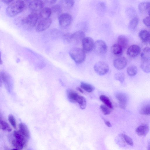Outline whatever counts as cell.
Wrapping results in <instances>:
<instances>
[{
    "label": "cell",
    "instance_id": "obj_46",
    "mask_svg": "<svg viewBox=\"0 0 150 150\" xmlns=\"http://www.w3.org/2000/svg\"><path fill=\"white\" fill-rule=\"evenodd\" d=\"M77 90L79 91H80L81 93H83V92L82 90L79 87H77Z\"/></svg>",
    "mask_w": 150,
    "mask_h": 150
},
{
    "label": "cell",
    "instance_id": "obj_4",
    "mask_svg": "<svg viewBox=\"0 0 150 150\" xmlns=\"http://www.w3.org/2000/svg\"><path fill=\"white\" fill-rule=\"evenodd\" d=\"M85 53L83 49L77 47L72 48L69 52L71 58L76 63L79 64L82 63L85 60Z\"/></svg>",
    "mask_w": 150,
    "mask_h": 150
},
{
    "label": "cell",
    "instance_id": "obj_32",
    "mask_svg": "<svg viewBox=\"0 0 150 150\" xmlns=\"http://www.w3.org/2000/svg\"><path fill=\"white\" fill-rule=\"evenodd\" d=\"M52 11V14H54L56 16H59L61 14L62 11V9L59 5H57L52 6L51 8Z\"/></svg>",
    "mask_w": 150,
    "mask_h": 150
},
{
    "label": "cell",
    "instance_id": "obj_12",
    "mask_svg": "<svg viewBox=\"0 0 150 150\" xmlns=\"http://www.w3.org/2000/svg\"><path fill=\"white\" fill-rule=\"evenodd\" d=\"M0 83L1 82L5 84L7 88H9L12 82V78L7 72L2 71L0 72Z\"/></svg>",
    "mask_w": 150,
    "mask_h": 150
},
{
    "label": "cell",
    "instance_id": "obj_37",
    "mask_svg": "<svg viewBox=\"0 0 150 150\" xmlns=\"http://www.w3.org/2000/svg\"><path fill=\"white\" fill-rule=\"evenodd\" d=\"M114 77L117 80L122 83H123L124 81L125 76L123 73H117L115 74Z\"/></svg>",
    "mask_w": 150,
    "mask_h": 150
},
{
    "label": "cell",
    "instance_id": "obj_6",
    "mask_svg": "<svg viewBox=\"0 0 150 150\" xmlns=\"http://www.w3.org/2000/svg\"><path fill=\"white\" fill-rule=\"evenodd\" d=\"M94 69L97 74L103 76L108 72L109 67L106 62L103 61H99L95 64Z\"/></svg>",
    "mask_w": 150,
    "mask_h": 150
},
{
    "label": "cell",
    "instance_id": "obj_41",
    "mask_svg": "<svg viewBox=\"0 0 150 150\" xmlns=\"http://www.w3.org/2000/svg\"><path fill=\"white\" fill-rule=\"evenodd\" d=\"M98 7L102 9H104L106 7V6L105 3L103 2H100L98 4Z\"/></svg>",
    "mask_w": 150,
    "mask_h": 150
},
{
    "label": "cell",
    "instance_id": "obj_3",
    "mask_svg": "<svg viewBox=\"0 0 150 150\" xmlns=\"http://www.w3.org/2000/svg\"><path fill=\"white\" fill-rule=\"evenodd\" d=\"M67 96L68 100L71 102L78 103L81 109H84L86 108V102L83 97L78 95L76 92L71 90L68 91Z\"/></svg>",
    "mask_w": 150,
    "mask_h": 150
},
{
    "label": "cell",
    "instance_id": "obj_17",
    "mask_svg": "<svg viewBox=\"0 0 150 150\" xmlns=\"http://www.w3.org/2000/svg\"><path fill=\"white\" fill-rule=\"evenodd\" d=\"M74 3V0H60L59 4L62 9L69 10L73 6Z\"/></svg>",
    "mask_w": 150,
    "mask_h": 150
},
{
    "label": "cell",
    "instance_id": "obj_25",
    "mask_svg": "<svg viewBox=\"0 0 150 150\" xmlns=\"http://www.w3.org/2000/svg\"><path fill=\"white\" fill-rule=\"evenodd\" d=\"M19 131L27 138L30 136L29 132L26 125L23 123H21L19 124Z\"/></svg>",
    "mask_w": 150,
    "mask_h": 150
},
{
    "label": "cell",
    "instance_id": "obj_18",
    "mask_svg": "<svg viewBox=\"0 0 150 150\" xmlns=\"http://www.w3.org/2000/svg\"><path fill=\"white\" fill-rule=\"evenodd\" d=\"M139 36L144 43H147L150 41V32L147 30H140L139 33Z\"/></svg>",
    "mask_w": 150,
    "mask_h": 150
},
{
    "label": "cell",
    "instance_id": "obj_45",
    "mask_svg": "<svg viewBox=\"0 0 150 150\" xmlns=\"http://www.w3.org/2000/svg\"><path fill=\"white\" fill-rule=\"evenodd\" d=\"M105 124L107 126L109 127H111V125L110 122L108 121H105Z\"/></svg>",
    "mask_w": 150,
    "mask_h": 150
},
{
    "label": "cell",
    "instance_id": "obj_38",
    "mask_svg": "<svg viewBox=\"0 0 150 150\" xmlns=\"http://www.w3.org/2000/svg\"><path fill=\"white\" fill-rule=\"evenodd\" d=\"M72 34L67 33L64 34L63 36L64 41L67 43H70L72 42Z\"/></svg>",
    "mask_w": 150,
    "mask_h": 150
},
{
    "label": "cell",
    "instance_id": "obj_11",
    "mask_svg": "<svg viewBox=\"0 0 150 150\" xmlns=\"http://www.w3.org/2000/svg\"><path fill=\"white\" fill-rule=\"evenodd\" d=\"M127 60L124 57H121L115 59L113 61V65L118 70H121L124 68L127 64Z\"/></svg>",
    "mask_w": 150,
    "mask_h": 150
},
{
    "label": "cell",
    "instance_id": "obj_49",
    "mask_svg": "<svg viewBox=\"0 0 150 150\" xmlns=\"http://www.w3.org/2000/svg\"><path fill=\"white\" fill-rule=\"evenodd\" d=\"M149 44H150V41H149Z\"/></svg>",
    "mask_w": 150,
    "mask_h": 150
},
{
    "label": "cell",
    "instance_id": "obj_2",
    "mask_svg": "<svg viewBox=\"0 0 150 150\" xmlns=\"http://www.w3.org/2000/svg\"><path fill=\"white\" fill-rule=\"evenodd\" d=\"M38 17L36 13L33 12L23 18L21 20V24L25 29L31 30L36 25Z\"/></svg>",
    "mask_w": 150,
    "mask_h": 150
},
{
    "label": "cell",
    "instance_id": "obj_30",
    "mask_svg": "<svg viewBox=\"0 0 150 150\" xmlns=\"http://www.w3.org/2000/svg\"><path fill=\"white\" fill-rule=\"evenodd\" d=\"M100 99L105 105L110 108H112L113 106L111 102L107 96L102 95L100 96Z\"/></svg>",
    "mask_w": 150,
    "mask_h": 150
},
{
    "label": "cell",
    "instance_id": "obj_8",
    "mask_svg": "<svg viewBox=\"0 0 150 150\" xmlns=\"http://www.w3.org/2000/svg\"><path fill=\"white\" fill-rule=\"evenodd\" d=\"M52 23V20L50 18L41 19L36 25L35 30L38 32L43 31L48 28Z\"/></svg>",
    "mask_w": 150,
    "mask_h": 150
},
{
    "label": "cell",
    "instance_id": "obj_48",
    "mask_svg": "<svg viewBox=\"0 0 150 150\" xmlns=\"http://www.w3.org/2000/svg\"><path fill=\"white\" fill-rule=\"evenodd\" d=\"M148 13L149 16H150V10L149 11V12H148Z\"/></svg>",
    "mask_w": 150,
    "mask_h": 150
},
{
    "label": "cell",
    "instance_id": "obj_1",
    "mask_svg": "<svg viewBox=\"0 0 150 150\" xmlns=\"http://www.w3.org/2000/svg\"><path fill=\"white\" fill-rule=\"evenodd\" d=\"M25 5L20 0H18L11 4L6 9L7 15L13 17L21 12L24 9Z\"/></svg>",
    "mask_w": 150,
    "mask_h": 150
},
{
    "label": "cell",
    "instance_id": "obj_5",
    "mask_svg": "<svg viewBox=\"0 0 150 150\" xmlns=\"http://www.w3.org/2000/svg\"><path fill=\"white\" fill-rule=\"evenodd\" d=\"M59 25L62 28L68 27L72 21V17L69 13H64L60 14L58 17Z\"/></svg>",
    "mask_w": 150,
    "mask_h": 150
},
{
    "label": "cell",
    "instance_id": "obj_47",
    "mask_svg": "<svg viewBox=\"0 0 150 150\" xmlns=\"http://www.w3.org/2000/svg\"><path fill=\"white\" fill-rule=\"evenodd\" d=\"M147 149L148 150H150V141L148 143Z\"/></svg>",
    "mask_w": 150,
    "mask_h": 150
},
{
    "label": "cell",
    "instance_id": "obj_14",
    "mask_svg": "<svg viewBox=\"0 0 150 150\" xmlns=\"http://www.w3.org/2000/svg\"><path fill=\"white\" fill-rule=\"evenodd\" d=\"M115 96L118 101L120 107L122 108H125L128 101L126 95L124 93L119 92L116 93Z\"/></svg>",
    "mask_w": 150,
    "mask_h": 150
},
{
    "label": "cell",
    "instance_id": "obj_31",
    "mask_svg": "<svg viewBox=\"0 0 150 150\" xmlns=\"http://www.w3.org/2000/svg\"><path fill=\"white\" fill-rule=\"evenodd\" d=\"M139 22L138 18L136 17H135L132 18L130 21L128 28L130 30H133L137 26Z\"/></svg>",
    "mask_w": 150,
    "mask_h": 150
},
{
    "label": "cell",
    "instance_id": "obj_27",
    "mask_svg": "<svg viewBox=\"0 0 150 150\" xmlns=\"http://www.w3.org/2000/svg\"><path fill=\"white\" fill-rule=\"evenodd\" d=\"M139 112L142 115H150V103L142 106L139 110Z\"/></svg>",
    "mask_w": 150,
    "mask_h": 150
},
{
    "label": "cell",
    "instance_id": "obj_26",
    "mask_svg": "<svg viewBox=\"0 0 150 150\" xmlns=\"http://www.w3.org/2000/svg\"><path fill=\"white\" fill-rule=\"evenodd\" d=\"M141 57L142 60L150 59V48L149 47H145L142 50Z\"/></svg>",
    "mask_w": 150,
    "mask_h": 150
},
{
    "label": "cell",
    "instance_id": "obj_13",
    "mask_svg": "<svg viewBox=\"0 0 150 150\" xmlns=\"http://www.w3.org/2000/svg\"><path fill=\"white\" fill-rule=\"evenodd\" d=\"M141 50V48L139 46L132 45L128 48L127 54V55L130 57H135L140 53Z\"/></svg>",
    "mask_w": 150,
    "mask_h": 150
},
{
    "label": "cell",
    "instance_id": "obj_42",
    "mask_svg": "<svg viewBox=\"0 0 150 150\" xmlns=\"http://www.w3.org/2000/svg\"><path fill=\"white\" fill-rule=\"evenodd\" d=\"M2 2L6 4H9L12 2L14 0H1Z\"/></svg>",
    "mask_w": 150,
    "mask_h": 150
},
{
    "label": "cell",
    "instance_id": "obj_23",
    "mask_svg": "<svg viewBox=\"0 0 150 150\" xmlns=\"http://www.w3.org/2000/svg\"><path fill=\"white\" fill-rule=\"evenodd\" d=\"M138 8L142 13H148L150 10V2H142L138 5Z\"/></svg>",
    "mask_w": 150,
    "mask_h": 150
},
{
    "label": "cell",
    "instance_id": "obj_28",
    "mask_svg": "<svg viewBox=\"0 0 150 150\" xmlns=\"http://www.w3.org/2000/svg\"><path fill=\"white\" fill-rule=\"evenodd\" d=\"M137 70V67L136 66L132 65L127 67V71L129 76H133L136 74Z\"/></svg>",
    "mask_w": 150,
    "mask_h": 150
},
{
    "label": "cell",
    "instance_id": "obj_40",
    "mask_svg": "<svg viewBox=\"0 0 150 150\" xmlns=\"http://www.w3.org/2000/svg\"><path fill=\"white\" fill-rule=\"evenodd\" d=\"M143 22L146 26L150 28V16L144 18L143 20Z\"/></svg>",
    "mask_w": 150,
    "mask_h": 150
},
{
    "label": "cell",
    "instance_id": "obj_9",
    "mask_svg": "<svg viewBox=\"0 0 150 150\" xmlns=\"http://www.w3.org/2000/svg\"><path fill=\"white\" fill-rule=\"evenodd\" d=\"M83 49L85 52H89L93 49L95 42L90 37H85L82 41Z\"/></svg>",
    "mask_w": 150,
    "mask_h": 150
},
{
    "label": "cell",
    "instance_id": "obj_33",
    "mask_svg": "<svg viewBox=\"0 0 150 150\" xmlns=\"http://www.w3.org/2000/svg\"><path fill=\"white\" fill-rule=\"evenodd\" d=\"M12 143L13 147L18 150L22 149L25 146L22 143L16 139L13 140Z\"/></svg>",
    "mask_w": 150,
    "mask_h": 150
},
{
    "label": "cell",
    "instance_id": "obj_19",
    "mask_svg": "<svg viewBox=\"0 0 150 150\" xmlns=\"http://www.w3.org/2000/svg\"><path fill=\"white\" fill-rule=\"evenodd\" d=\"M13 135L15 139L22 143L25 146L26 145L28 138L23 134L19 130L14 131Z\"/></svg>",
    "mask_w": 150,
    "mask_h": 150
},
{
    "label": "cell",
    "instance_id": "obj_24",
    "mask_svg": "<svg viewBox=\"0 0 150 150\" xmlns=\"http://www.w3.org/2000/svg\"><path fill=\"white\" fill-rule=\"evenodd\" d=\"M140 67L142 70L145 72H150V59L142 60Z\"/></svg>",
    "mask_w": 150,
    "mask_h": 150
},
{
    "label": "cell",
    "instance_id": "obj_44",
    "mask_svg": "<svg viewBox=\"0 0 150 150\" xmlns=\"http://www.w3.org/2000/svg\"><path fill=\"white\" fill-rule=\"evenodd\" d=\"M46 1L48 4H52L55 2L57 0H45Z\"/></svg>",
    "mask_w": 150,
    "mask_h": 150
},
{
    "label": "cell",
    "instance_id": "obj_20",
    "mask_svg": "<svg viewBox=\"0 0 150 150\" xmlns=\"http://www.w3.org/2000/svg\"><path fill=\"white\" fill-rule=\"evenodd\" d=\"M52 15L51 9L48 7L43 8L40 10L39 17L42 19L49 18Z\"/></svg>",
    "mask_w": 150,
    "mask_h": 150
},
{
    "label": "cell",
    "instance_id": "obj_15",
    "mask_svg": "<svg viewBox=\"0 0 150 150\" xmlns=\"http://www.w3.org/2000/svg\"><path fill=\"white\" fill-rule=\"evenodd\" d=\"M84 33L82 30L77 31L71 35L72 42L76 43L82 42L85 37Z\"/></svg>",
    "mask_w": 150,
    "mask_h": 150
},
{
    "label": "cell",
    "instance_id": "obj_34",
    "mask_svg": "<svg viewBox=\"0 0 150 150\" xmlns=\"http://www.w3.org/2000/svg\"><path fill=\"white\" fill-rule=\"evenodd\" d=\"M121 136L123 141L126 143L131 146L133 145V141L130 137L125 134H122Z\"/></svg>",
    "mask_w": 150,
    "mask_h": 150
},
{
    "label": "cell",
    "instance_id": "obj_21",
    "mask_svg": "<svg viewBox=\"0 0 150 150\" xmlns=\"http://www.w3.org/2000/svg\"><path fill=\"white\" fill-rule=\"evenodd\" d=\"M117 42L122 48L125 49L127 47L128 44V40L127 38L123 35L119 36L117 39Z\"/></svg>",
    "mask_w": 150,
    "mask_h": 150
},
{
    "label": "cell",
    "instance_id": "obj_10",
    "mask_svg": "<svg viewBox=\"0 0 150 150\" xmlns=\"http://www.w3.org/2000/svg\"><path fill=\"white\" fill-rule=\"evenodd\" d=\"M44 6V3L42 0H33L28 5L29 9L33 12H36L41 10Z\"/></svg>",
    "mask_w": 150,
    "mask_h": 150
},
{
    "label": "cell",
    "instance_id": "obj_43",
    "mask_svg": "<svg viewBox=\"0 0 150 150\" xmlns=\"http://www.w3.org/2000/svg\"><path fill=\"white\" fill-rule=\"evenodd\" d=\"M23 1L25 4V5L28 4L29 5L30 3L32 1L31 0H20Z\"/></svg>",
    "mask_w": 150,
    "mask_h": 150
},
{
    "label": "cell",
    "instance_id": "obj_39",
    "mask_svg": "<svg viewBox=\"0 0 150 150\" xmlns=\"http://www.w3.org/2000/svg\"><path fill=\"white\" fill-rule=\"evenodd\" d=\"M8 120L13 127L16 128V123L14 116L12 115H10L8 117Z\"/></svg>",
    "mask_w": 150,
    "mask_h": 150
},
{
    "label": "cell",
    "instance_id": "obj_29",
    "mask_svg": "<svg viewBox=\"0 0 150 150\" xmlns=\"http://www.w3.org/2000/svg\"><path fill=\"white\" fill-rule=\"evenodd\" d=\"M80 86L83 89L88 92H91L94 89V88L93 86L85 82H81Z\"/></svg>",
    "mask_w": 150,
    "mask_h": 150
},
{
    "label": "cell",
    "instance_id": "obj_16",
    "mask_svg": "<svg viewBox=\"0 0 150 150\" xmlns=\"http://www.w3.org/2000/svg\"><path fill=\"white\" fill-rule=\"evenodd\" d=\"M149 128L146 124L138 126L136 129L135 131L137 134L140 136H145L149 132Z\"/></svg>",
    "mask_w": 150,
    "mask_h": 150
},
{
    "label": "cell",
    "instance_id": "obj_35",
    "mask_svg": "<svg viewBox=\"0 0 150 150\" xmlns=\"http://www.w3.org/2000/svg\"><path fill=\"white\" fill-rule=\"evenodd\" d=\"M0 128L3 130L10 132L11 129L9 125L6 121L1 120Z\"/></svg>",
    "mask_w": 150,
    "mask_h": 150
},
{
    "label": "cell",
    "instance_id": "obj_7",
    "mask_svg": "<svg viewBox=\"0 0 150 150\" xmlns=\"http://www.w3.org/2000/svg\"><path fill=\"white\" fill-rule=\"evenodd\" d=\"M94 52L99 55L105 54L107 50V46L105 42L101 40H98L95 42L93 49Z\"/></svg>",
    "mask_w": 150,
    "mask_h": 150
},
{
    "label": "cell",
    "instance_id": "obj_22",
    "mask_svg": "<svg viewBox=\"0 0 150 150\" xmlns=\"http://www.w3.org/2000/svg\"><path fill=\"white\" fill-rule=\"evenodd\" d=\"M111 49L112 53L116 56H120L122 54L123 50L117 43L112 45Z\"/></svg>",
    "mask_w": 150,
    "mask_h": 150
},
{
    "label": "cell",
    "instance_id": "obj_36",
    "mask_svg": "<svg viewBox=\"0 0 150 150\" xmlns=\"http://www.w3.org/2000/svg\"><path fill=\"white\" fill-rule=\"evenodd\" d=\"M100 109L103 114L105 115L110 114L111 111V108L105 105H101L100 106Z\"/></svg>",
    "mask_w": 150,
    "mask_h": 150
}]
</instances>
